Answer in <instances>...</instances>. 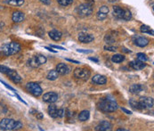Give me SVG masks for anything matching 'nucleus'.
Listing matches in <instances>:
<instances>
[{"label": "nucleus", "mask_w": 154, "mask_h": 131, "mask_svg": "<svg viewBox=\"0 0 154 131\" xmlns=\"http://www.w3.org/2000/svg\"><path fill=\"white\" fill-rule=\"evenodd\" d=\"M98 107L104 112H113L119 108V105L113 98L107 97L100 101V103L98 104Z\"/></svg>", "instance_id": "f257e3e1"}, {"label": "nucleus", "mask_w": 154, "mask_h": 131, "mask_svg": "<svg viewBox=\"0 0 154 131\" xmlns=\"http://www.w3.org/2000/svg\"><path fill=\"white\" fill-rule=\"evenodd\" d=\"M23 127L21 121L14 120L13 119H3L0 121V129L1 130H17Z\"/></svg>", "instance_id": "f03ea898"}, {"label": "nucleus", "mask_w": 154, "mask_h": 131, "mask_svg": "<svg viewBox=\"0 0 154 131\" xmlns=\"http://www.w3.org/2000/svg\"><path fill=\"white\" fill-rule=\"evenodd\" d=\"M20 51H21V45L20 44L16 43V42H10V43L5 44L2 47V52L5 55H15Z\"/></svg>", "instance_id": "7ed1b4c3"}, {"label": "nucleus", "mask_w": 154, "mask_h": 131, "mask_svg": "<svg viewBox=\"0 0 154 131\" xmlns=\"http://www.w3.org/2000/svg\"><path fill=\"white\" fill-rule=\"evenodd\" d=\"M76 13L82 17L89 16L93 13V6L91 4H82L76 8Z\"/></svg>", "instance_id": "20e7f679"}, {"label": "nucleus", "mask_w": 154, "mask_h": 131, "mask_svg": "<svg viewBox=\"0 0 154 131\" xmlns=\"http://www.w3.org/2000/svg\"><path fill=\"white\" fill-rule=\"evenodd\" d=\"M29 65L32 68H37L38 66L45 64L46 63V57L42 55H35L33 57H31L29 60Z\"/></svg>", "instance_id": "39448f33"}, {"label": "nucleus", "mask_w": 154, "mask_h": 131, "mask_svg": "<svg viewBox=\"0 0 154 131\" xmlns=\"http://www.w3.org/2000/svg\"><path fill=\"white\" fill-rule=\"evenodd\" d=\"M26 88L30 94H32L35 96H40L43 94V89L38 83H35V82L28 83L26 85Z\"/></svg>", "instance_id": "423d86ee"}, {"label": "nucleus", "mask_w": 154, "mask_h": 131, "mask_svg": "<svg viewBox=\"0 0 154 131\" xmlns=\"http://www.w3.org/2000/svg\"><path fill=\"white\" fill-rule=\"evenodd\" d=\"M73 74H74V77L79 79V80H88L90 78L91 72L88 70L84 69V68H77V69H75Z\"/></svg>", "instance_id": "0eeeda50"}, {"label": "nucleus", "mask_w": 154, "mask_h": 131, "mask_svg": "<svg viewBox=\"0 0 154 131\" xmlns=\"http://www.w3.org/2000/svg\"><path fill=\"white\" fill-rule=\"evenodd\" d=\"M138 102L140 104L141 109H147V108L153 107V99L152 97L143 96V97H141Z\"/></svg>", "instance_id": "6e6552de"}, {"label": "nucleus", "mask_w": 154, "mask_h": 131, "mask_svg": "<svg viewBox=\"0 0 154 131\" xmlns=\"http://www.w3.org/2000/svg\"><path fill=\"white\" fill-rule=\"evenodd\" d=\"M133 41H134V44L139 47H144L146 45H149V42L150 40L145 38V37H141V36H134L133 38Z\"/></svg>", "instance_id": "1a4fd4ad"}, {"label": "nucleus", "mask_w": 154, "mask_h": 131, "mask_svg": "<svg viewBox=\"0 0 154 131\" xmlns=\"http://www.w3.org/2000/svg\"><path fill=\"white\" fill-rule=\"evenodd\" d=\"M58 100V95L55 92H48L43 95V101L48 104H54Z\"/></svg>", "instance_id": "9d476101"}, {"label": "nucleus", "mask_w": 154, "mask_h": 131, "mask_svg": "<svg viewBox=\"0 0 154 131\" xmlns=\"http://www.w3.org/2000/svg\"><path fill=\"white\" fill-rule=\"evenodd\" d=\"M112 128V125L110 121L108 120H103L101 121L96 127H95V130L98 131H108L110 130Z\"/></svg>", "instance_id": "9b49d317"}, {"label": "nucleus", "mask_w": 154, "mask_h": 131, "mask_svg": "<svg viewBox=\"0 0 154 131\" xmlns=\"http://www.w3.org/2000/svg\"><path fill=\"white\" fill-rule=\"evenodd\" d=\"M56 71L60 75H67L70 72V67L67 65L66 64L61 63L56 66Z\"/></svg>", "instance_id": "f8f14e48"}, {"label": "nucleus", "mask_w": 154, "mask_h": 131, "mask_svg": "<svg viewBox=\"0 0 154 131\" xmlns=\"http://www.w3.org/2000/svg\"><path fill=\"white\" fill-rule=\"evenodd\" d=\"M6 74L11 78V80H12L14 83H21V82H22V78H21V76H20L15 70L10 69Z\"/></svg>", "instance_id": "ddd939ff"}, {"label": "nucleus", "mask_w": 154, "mask_h": 131, "mask_svg": "<svg viewBox=\"0 0 154 131\" xmlns=\"http://www.w3.org/2000/svg\"><path fill=\"white\" fill-rule=\"evenodd\" d=\"M92 81L95 84H98V85H104L106 84L107 82V79L105 76L103 75H101V74H96L94 75L93 78H92Z\"/></svg>", "instance_id": "4468645a"}, {"label": "nucleus", "mask_w": 154, "mask_h": 131, "mask_svg": "<svg viewBox=\"0 0 154 131\" xmlns=\"http://www.w3.org/2000/svg\"><path fill=\"white\" fill-rule=\"evenodd\" d=\"M125 11L126 9H122L121 7L115 5L113 6V15L117 17L118 19H123L125 15Z\"/></svg>", "instance_id": "2eb2a0df"}, {"label": "nucleus", "mask_w": 154, "mask_h": 131, "mask_svg": "<svg viewBox=\"0 0 154 131\" xmlns=\"http://www.w3.org/2000/svg\"><path fill=\"white\" fill-rule=\"evenodd\" d=\"M94 36L90 34H86V33H80L79 35V40L82 43H90L94 40Z\"/></svg>", "instance_id": "dca6fc26"}, {"label": "nucleus", "mask_w": 154, "mask_h": 131, "mask_svg": "<svg viewBox=\"0 0 154 131\" xmlns=\"http://www.w3.org/2000/svg\"><path fill=\"white\" fill-rule=\"evenodd\" d=\"M129 65L131 68H133L134 70H143L146 64L143 63V62H141L139 60H135V61H132Z\"/></svg>", "instance_id": "f3484780"}, {"label": "nucleus", "mask_w": 154, "mask_h": 131, "mask_svg": "<svg viewBox=\"0 0 154 131\" xmlns=\"http://www.w3.org/2000/svg\"><path fill=\"white\" fill-rule=\"evenodd\" d=\"M48 34H49V37H50L53 40H54V41H59V40H61L62 37H63L62 32L59 31V30H51Z\"/></svg>", "instance_id": "a211bd4d"}, {"label": "nucleus", "mask_w": 154, "mask_h": 131, "mask_svg": "<svg viewBox=\"0 0 154 131\" xmlns=\"http://www.w3.org/2000/svg\"><path fill=\"white\" fill-rule=\"evenodd\" d=\"M25 19V15L22 12L20 11H16L13 14V16H12V20L13 22H21L22 21H24Z\"/></svg>", "instance_id": "6ab92c4d"}, {"label": "nucleus", "mask_w": 154, "mask_h": 131, "mask_svg": "<svg viewBox=\"0 0 154 131\" xmlns=\"http://www.w3.org/2000/svg\"><path fill=\"white\" fill-rule=\"evenodd\" d=\"M143 87L140 84H134L129 87V92L132 94H139L141 91H143Z\"/></svg>", "instance_id": "aec40b11"}, {"label": "nucleus", "mask_w": 154, "mask_h": 131, "mask_svg": "<svg viewBox=\"0 0 154 131\" xmlns=\"http://www.w3.org/2000/svg\"><path fill=\"white\" fill-rule=\"evenodd\" d=\"M57 111H58V109H57V107L55 106V105H54V104H52V105H50L49 106V108H48V113H49V115L52 117V118H57L58 116H57Z\"/></svg>", "instance_id": "412c9836"}, {"label": "nucleus", "mask_w": 154, "mask_h": 131, "mask_svg": "<svg viewBox=\"0 0 154 131\" xmlns=\"http://www.w3.org/2000/svg\"><path fill=\"white\" fill-rule=\"evenodd\" d=\"M46 78H47V80L54 81V80H57V78H58V72L56 71V70H51L48 72Z\"/></svg>", "instance_id": "4be33fe9"}, {"label": "nucleus", "mask_w": 154, "mask_h": 131, "mask_svg": "<svg viewBox=\"0 0 154 131\" xmlns=\"http://www.w3.org/2000/svg\"><path fill=\"white\" fill-rule=\"evenodd\" d=\"M89 117H90L89 111L85 110V111H82L79 113V120L80 121H86V120H88V119H89Z\"/></svg>", "instance_id": "5701e85b"}, {"label": "nucleus", "mask_w": 154, "mask_h": 131, "mask_svg": "<svg viewBox=\"0 0 154 131\" xmlns=\"http://www.w3.org/2000/svg\"><path fill=\"white\" fill-rule=\"evenodd\" d=\"M125 60V56L122 55H114L112 57H111V61L115 64H119V63H122L123 61Z\"/></svg>", "instance_id": "b1692460"}, {"label": "nucleus", "mask_w": 154, "mask_h": 131, "mask_svg": "<svg viewBox=\"0 0 154 131\" xmlns=\"http://www.w3.org/2000/svg\"><path fill=\"white\" fill-rule=\"evenodd\" d=\"M140 30H141V32H142V33H147V34H150V35H152V36H153L154 35L153 30H152L151 27L147 26V25H142Z\"/></svg>", "instance_id": "393cba45"}, {"label": "nucleus", "mask_w": 154, "mask_h": 131, "mask_svg": "<svg viewBox=\"0 0 154 131\" xmlns=\"http://www.w3.org/2000/svg\"><path fill=\"white\" fill-rule=\"evenodd\" d=\"M5 3L10 5H14V6H20L24 4V0H5Z\"/></svg>", "instance_id": "a878e982"}, {"label": "nucleus", "mask_w": 154, "mask_h": 131, "mask_svg": "<svg viewBox=\"0 0 154 131\" xmlns=\"http://www.w3.org/2000/svg\"><path fill=\"white\" fill-rule=\"evenodd\" d=\"M129 104L131 105V107L135 110H141V106H140V104L138 101L136 100H134V99H130L129 100Z\"/></svg>", "instance_id": "bb28decb"}, {"label": "nucleus", "mask_w": 154, "mask_h": 131, "mask_svg": "<svg viewBox=\"0 0 154 131\" xmlns=\"http://www.w3.org/2000/svg\"><path fill=\"white\" fill-rule=\"evenodd\" d=\"M136 57H137V60H139L141 62H143V63H145L146 61H148L147 55L145 54H143V53H138L136 55Z\"/></svg>", "instance_id": "cd10ccee"}, {"label": "nucleus", "mask_w": 154, "mask_h": 131, "mask_svg": "<svg viewBox=\"0 0 154 131\" xmlns=\"http://www.w3.org/2000/svg\"><path fill=\"white\" fill-rule=\"evenodd\" d=\"M57 2L62 6H67V5H69L72 4L73 0H57Z\"/></svg>", "instance_id": "c85d7f7f"}, {"label": "nucleus", "mask_w": 154, "mask_h": 131, "mask_svg": "<svg viewBox=\"0 0 154 131\" xmlns=\"http://www.w3.org/2000/svg\"><path fill=\"white\" fill-rule=\"evenodd\" d=\"M131 19H132V14H131V12H130L129 10L126 9V11H125V15H124L123 20H125V21H129V20H131Z\"/></svg>", "instance_id": "c756f323"}, {"label": "nucleus", "mask_w": 154, "mask_h": 131, "mask_svg": "<svg viewBox=\"0 0 154 131\" xmlns=\"http://www.w3.org/2000/svg\"><path fill=\"white\" fill-rule=\"evenodd\" d=\"M106 17H107V14H103V13H101V12H98V13H97V19H98V20L103 21V20H104Z\"/></svg>", "instance_id": "7c9ffc66"}, {"label": "nucleus", "mask_w": 154, "mask_h": 131, "mask_svg": "<svg viewBox=\"0 0 154 131\" xmlns=\"http://www.w3.org/2000/svg\"><path fill=\"white\" fill-rule=\"evenodd\" d=\"M99 12L108 14V13H109V8H108V6H106V5H103V6L99 9Z\"/></svg>", "instance_id": "2f4dec72"}, {"label": "nucleus", "mask_w": 154, "mask_h": 131, "mask_svg": "<svg viewBox=\"0 0 154 131\" xmlns=\"http://www.w3.org/2000/svg\"><path fill=\"white\" fill-rule=\"evenodd\" d=\"M10 69L8 68V67H6V66H4V65H0V72H2V73H7L8 72V70H9Z\"/></svg>", "instance_id": "473e14b6"}, {"label": "nucleus", "mask_w": 154, "mask_h": 131, "mask_svg": "<svg viewBox=\"0 0 154 131\" xmlns=\"http://www.w3.org/2000/svg\"><path fill=\"white\" fill-rule=\"evenodd\" d=\"M104 49L107 50V51H110V52H116L117 48L114 47V46H110V45H105L104 46Z\"/></svg>", "instance_id": "72a5a7b5"}, {"label": "nucleus", "mask_w": 154, "mask_h": 131, "mask_svg": "<svg viewBox=\"0 0 154 131\" xmlns=\"http://www.w3.org/2000/svg\"><path fill=\"white\" fill-rule=\"evenodd\" d=\"M77 51L79 53H83V54H92L93 53L92 50H86V49H78Z\"/></svg>", "instance_id": "f704fd0d"}, {"label": "nucleus", "mask_w": 154, "mask_h": 131, "mask_svg": "<svg viewBox=\"0 0 154 131\" xmlns=\"http://www.w3.org/2000/svg\"><path fill=\"white\" fill-rule=\"evenodd\" d=\"M105 41H106L107 43H114V42H115V40H114L112 38H110V35H108V36L105 37Z\"/></svg>", "instance_id": "c9c22d12"}, {"label": "nucleus", "mask_w": 154, "mask_h": 131, "mask_svg": "<svg viewBox=\"0 0 154 131\" xmlns=\"http://www.w3.org/2000/svg\"><path fill=\"white\" fill-rule=\"evenodd\" d=\"M63 115H64V110L63 109L58 110V111H57V116H58L59 118H63Z\"/></svg>", "instance_id": "e433bc0d"}, {"label": "nucleus", "mask_w": 154, "mask_h": 131, "mask_svg": "<svg viewBox=\"0 0 154 131\" xmlns=\"http://www.w3.org/2000/svg\"><path fill=\"white\" fill-rule=\"evenodd\" d=\"M0 82H1V83H2V84H3V85L5 86V87H7L8 89H10V90H12V91H14V92H16V91H15V89H14V87H10V86H8V85H7V84H6L5 82H4L3 80H0Z\"/></svg>", "instance_id": "4c0bfd02"}, {"label": "nucleus", "mask_w": 154, "mask_h": 131, "mask_svg": "<svg viewBox=\"0 0 154 131\" xmlns=\"http://www.w3.org/2000/svg\"><path fill=\"white\" fill-rule=\"evenodd\" d=\"M68 62H70V63H73V64H79L80 62L79 61H76V60H72V59H66Z\"/></svg>", "instance_id": "58836bf2"}, {"label": "nucleus", "mask_w": 154, "mask_h": 131, "mask_svg": "<svg viewBox=\"0 0 154 131\" xmlns=\"http://www.w3.org/2000/svg\"><path fill=\"white\" fill-rule=\"evenodd\" d=\"M51 47H54V48H57V49H62V50H65V48H63V46H59V45H51Z\"/></svg>", "instance_id": "ea45409f"}, {"label": "nucleus", "mask_w": 154, "mask_h": 131, "mask_svg": "<svg viewBox=\"0 0 154 131\" xmlns=\"http://www.w3.org/2000/svg\"><path fill=\"white\" fill-rule=\"evenodd\" d=\"M15 95L17 96V98H18V99H19V100H20L21 102H22V103H23V104H27V103H26L25 101H23V100H22V98H21V96H20L19 95H17V94H16V92H15Z\"/></svg>", "instance_id": "a19ab883"}, {"label": "nucleus", "mask_w": 154, "mask_h": 131, "mask_svg": "<svg viewBox=\"0 0 154 131\" xmlns=\"http://www.w3.org/2000/svg\"><path fill=\"white\" fill-rule=\"evenodd\" d=\"M121 110H122L124 112H126L127 114H132V111H128V110L125 109V108H121Z\"/></svg>", "instance_id": "79ce46f5"}, {"label": "nucleus", "mask_w": 154, "mask_h": 131, "mask_svg": "<svg viewBox=\"0 0 154 131\" xmlns=\"http://www.w3.org/2000/svg\"><path fill=\"white\" fill-rule=\"evenodd\" d=\"M37 118H38V119H42V118H43V114H42L41 112L37 113Z\"/></svg>", "instance_id": "37998d69"}, {"label": "nucleus", "mask_w": 154, "mask_h": 131, "mask_svg": "<svg viewBox=\"0 0 154 131\" xmlns=\"http://www.w3.org/2000/svg\"><path fill=\"white\" fill-rule=\"evenodd\" d=\"M89 60L94 61V62H95V63H98V62H99V60H98V59H96V58H93V57H90V58H89Z\"/></svg>", "instance_id": "c03bdc74"}, {"label": "nucleus", "mask_w": 154, "mask_h": 131, "mask_svg": "<svg viewBox=\"0 0 154 131\" xmlns=\"http://www.w3.org/2000/svg\"><path fill=\"white\" fill-rule=\"evenodd\" d=\"M40 1L45 5H50V1H48V0H40Z\"/></svg>", "instance_id": "a18cd8bd"}, {"label": "nucleus", "mask_w": 154, "mask_h": 131, "mask_svg": "<svg viewBox=\"0 0 154 131\" xmlns=\"http://www.w3.org/2000/svg\"><path fill=\"white\" fill-rule=\"evenodd\" d=\"M45 49H47L48 51H51V52H53V53H56V51H54V50H53V49H51L50 47H47V46H45Z\"/></svg>", "instance_id": "49530a36"}, {"label": "nucleus", "mask_w": 154, "mask_h": 131, "mask_svg": "<svg viewBox=\"0 0 154 131\" xmlns=\"http://www.w3.org/2000/svg\"><path fill=\"white\" fill-rule=\"evenodd\" d=\"M123 51H125V52H127V53H130V52H131L130 50H127V48H123Z\"/></svg>", "instance_id": "de8ad7c7"}, {"label": "nucleus", "mask_w": 154, "mask_h": 131, "mask_svg": "<svg viewBox=\"0 0 154 131\" xmlns=\"http://www.w3.org/2000/svg\"><path fill=\"white\" fill-rule=\"evenodd\" d=\"M117 130L118 131H127V129H118Z\"/></svg>", "instance_id": "09e8293b"}, {"label": "nucleus", "mask_w": 154, "mask_h": 131, "mask_svg": "<svg viewBox=\"0 0 154 131\" xmlns=\"http://www.w3.org/2000/svg\"><path fill=\"white\" fill-rule=\"evenodd\" d=\"M110 2H113V1H117V0H109Z\"/></svg>", "instance_id": "8fccbe9b"}]
</instances>
